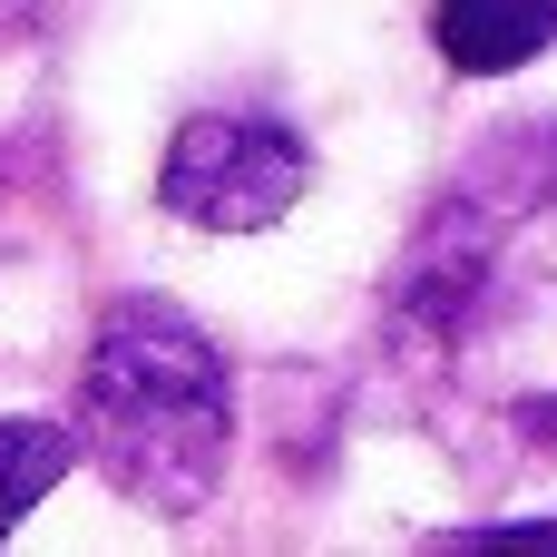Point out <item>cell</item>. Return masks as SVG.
I'll use <instances>...</instances> for the list:
<instances>
[{
	"instance_id": "cell-1",
	"label": "cell",
	"mask_w": 557,
	"mask_h": 557,
	"mask_svg": "<svg viewBox=\"0 0 557 557\" xmlns=\"http://www.w3.org/2000/svg\"><path fill=\"white\" fill-rule=\"evenodd\" d=\"M78 450L88 470L147 509L196 519L235 460V382L215 333L166 294H117L78 362Z\"/></svg>"
},
{
	"instance_id": "cell-2",
	"label": "cell",
	"mask_w": 557,
	"mask_h": 557,
	"mask_svg": "<svg viewBox=\"0 0 557 557\" xmlns=\"http://www.w3.org/2000/svg\"><path fill=\"white\" fill-rule=\"evenodd\" d=\"M313 147L264 108H196L157 157V206L196 235H264L304 206Z\"/></svg>"
},
{
	"instance_id": "cell-3",
	"label": "cell",
	"mask_w": 557,
	"mask_h": 557,
	"mask_svg": "<svg viewBox=\"0 0 557 557\" xmlns=\"http://www.w3.org/2000/svg\"><path fill=\"white\" fill-rule=\"evenodd\" d=\"M431 49L460 78H509L557 49V0H431Z\"/></svg>"
},
{
	"instance_id": "cell-4",
	"label": "cell",
	"mask_w": 557,
	"mask_h": 557,
	"mask_svg": "<svg viewBox=\"0 0 557 557\" xmlns=\"http://www.w3.org/2000/svg\"><path fill=\"white\" fill-rule=\"evenodd\" d=\"M69 460H88L69 421H0V539L69 480Z\"/></svg>"
},
{
	"instance_id": "cell-5",
	"label": "cell",
	"mask_w": 557,
	"mask_h": 557,
	"mask_svg": "<svg viewBox=\"0 0 557 557\" xmlns=\"http://www.w3.org/2000/svg\"><path fill=\"white\" fill-rule=\"evenodd\" d=\"M431 548H557V519H499V529H441Z\"/></svg>"
}]
</instances>
